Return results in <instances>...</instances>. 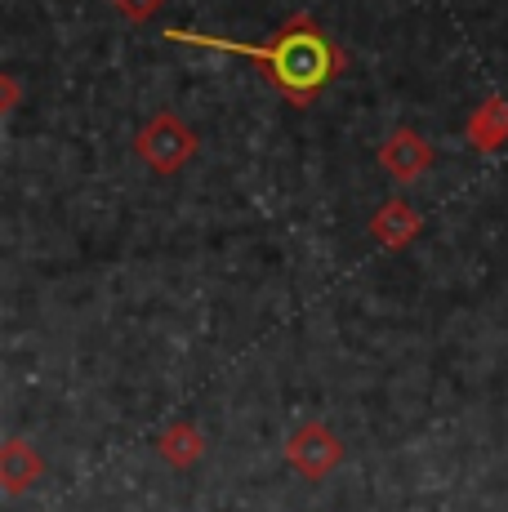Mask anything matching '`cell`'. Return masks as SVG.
I'll list each match as a JSON object with an SVG mask.
<instances>
[{"label":"cell","instance_id":"obj_1","mask_svg":"<svg viewBox=\"0 0 508 512\" xmlns=\"http://www.w3.org/2000/svg\"><path fill=\"white\" fill-rule=\"evenodd\" d=\"M170 41L250 54L254 63H263L268 81L277 85L281 94L295 98V103H308V98L339 72V54L330 49V41L317 32V27L304 23V18H299V23H290L272 45H232V41H214V36H201V32H170Z\"/></svg>","mask_w":508,"mask_h":512},{"label":"cell","instance_id":"obj_2","mask_svg":"<svg viewBox=\"0 0 508 512\" xmlns=\"http://www.w3.org/2000/svg\"><path fill=\"white\" fill-rule=\"evenodd\" d=\"M139 152L148 156L156 170H174V165L183 161V156L192 152V134L183 130L179 121H170V116H161V121H152V130L139 139Z\"/></svg>","mask_w":508,"mask_h":512},{"label":"cell","instance_id":"obj_3","mask_svg":"<svg viewBox=\"0 0 508 512\" xmlns=\"http://www.w3.org/2000/svg\"><path fill=\"white\" fill-rule=\"evenodd\" d=\"M384 165L397 174V179H415V174L428 165V147L419 143L415 134H397V139L384 147Z\"/></svg>","mask_w":508,"mask_h":512},{"label":"cell","instance_id":"obj_4","mask_svg":"<svg viewBox=\"0 0 508 512\" xmlns=\"http://www.w3.org/2000/svg\"><path fill=\"white\" fill-rule=\"evenodd\" d=\"M116 5H121L125 14H134V18H148V14L161 9V0H116Z\"/></svg>","mask_w":508,"mask_h":512}]
</instances>
